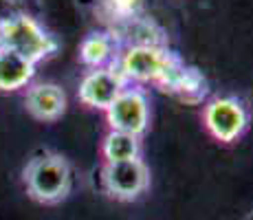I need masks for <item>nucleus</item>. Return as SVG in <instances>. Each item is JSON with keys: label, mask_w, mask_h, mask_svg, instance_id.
I'll return each instance as SVG.
<instances>
[{"label": "nucleus", "mask_w": 253, "mask_h": 220, "mask_svg": "<svg viewBox=\"0 0 253 220\" xmlns=\"http://www.w3.org/2000/svg\"><path fill=\"white\" fill-rule=\"evenodd\" d=\"M119 57L117 38L110 33H90L80 46V60L90 68H108Z\"/></svg>", "instance_id": "11"}, {"label": "nucleus", "mask_w": 253, "mask_h": 220, "mask_svg": "<svg viewBox=\"0 0 253 220\" xmlns=\"http://www.w3.org/2000/svg\"><path fill=\"white\" fill-rule=\"evenodd\" d=\"M108 4L119 18H130L137 9L139 0H108Z\"/></svg>", "instance_id": "13"}, {"label": "nucleus", "mask_w": 253, "mask_h": 220, "mask_svg": "<svg viewBox=\"0 0 253 220\" xmlns=\"http://www.w3.org/2000/svg\"><path fill=\"white\" fill-rule=\"evenodd\" d=\"M128 86L124 82V77L119 75V71L113 66L108 68H92L88 71L80 82L77 88V97L84 106L88 108H97V110H108V106L117 99L124 88Z\"/></svg>", "instance_id": "7"}, {"label": "nucleus", "mask_w": 253, "mask_h": 220, "mask_svg": "<svg viewBox=\"0 0 253 220\" xmlns=\"http://www.w3.org/2000/svg\"><path fill=\"white\" fill-rule=\"evenodd\" d=\"M0 46L18 53L24 60L40 64L57 53L60 42L51 31L29 13H16L0 20Z\"/></svg>", "instance_id": "2"}, {"label": "nucleus", "mask_w": 253, "mask_h": 220, "mask_svg": "<svg viewBox=\"0 0 253 220\" xmlns=\"http://www.w3.org/2000/svg\"><path fill=\"white\" fill-rule=\"evenodd\" d=\"M69 99L66 92L57 84L51 82H38V84H29L24 92V108L40 121H55L66 112Z\"/></svg>", "instance_id": "9"}, {"label": "nucleus", "mask_w": 253, "mask_h": 220, "mask_svg": "<svg viewBox=\"0 0 253 220\" xmlns=\"http://www.w3.org/2000/svg\"><path fill=\"white\" fill-rule=\"evenodd\" d=\"M101 185L106 194L117 200H137L150 187V170L143 159L121 161V163H104Z\"/></svg>", "instance_id": "6"}, {"label": "nucleus", "mask_w": 253, "mask_h": 220, "mask_svg": "<svg viewBox=\"0 0 253 220\" xmlns=\"http://www.w3.org/2000/svg\"><path fill=\"white\" fill-rule=\"evenodd\" d=\"M27 194L42 205H55L69 196L73 187L71 163L57 152H38L22 170Z\"/></svg>", "instance_id": "1"}, {"label": "nucleus", "mask_w": 253, "mask_h": 220, "mask_svg": "<svg viewBox=\"0 0 253 220\" xmlns=\"http://www.w3.org/2000/svg\"><path fill=\"white\" fill-rule=\"evenodd\" d=\"M36 77V64L18 53L0 46V90L13 92L27 88Z\"/></svg>", "instance_id": "10"}, {"label": "nucleus", "mask_w": 253, "mask_h": 220, "mask_svg": "<svg viewBox=\"0 0 253 220\" xmlns=\"http://www.w3.org/2000/svg\"><path fill=\"white\" fill-rule=\"evenodd\" d=\"M174 57L176 53L161 44H130L124 53H119L115 68L128 86L145 84V82L159 84Z\"/></svg>", "instance_id": "3"}, {"label": "nucleus", "mask_w": 253, "mask_h": 220, "mask_svg": "<svg viewBox=\"0 0 253 220\" xmlns=\"http://www.w3.org/2000/svg\"><path fill=\"white\" fill-rule=\"evenodd\" d=\"M106 121H108L110 130L128 132V134L141 139L150 128V99L143 88L126 86L108 106Z\"/></svg>", "instance_id": "5"}, {"label": "nucleus", "mask_w": 253, "mask_h": 220, "mask_svg": "<svg viewBox=\"0 0 253 220\" xmlns=\"http://www.w3.org/2000/svg\"><path fill=\"white\" fill-rule=\"evenodd\" d=\"M207 132L220 143H233L249 128V110L238 97H213L203 110Z\"/></svg>", "instance_id": "4"}, {"label": "nucleus", "mask_w": 253, "mask_h": 220, "mask_svg": "<svg viewBox=\"0 0 253 220\" xmlns=\"http://www.w3.org/2000/svg\"><path fill=\"white\" fill-rule=\"evenodd\" d=\"M157 86L165 92L176 95L178 99L187 101V104H198L209 92V84L203 77V73H198L194 66H185L178 55L172 60V64L168 66V71L159 80Z\"/></svg>", "instance_id": "8"}, {"label": "nucleus", "mask_w": 253, "mask_h": 220, "mask_svg": "<svg viewBox=\"0 0 253 220\" xmlns=\"http://www.w3.org/2000/svg\"><path fill=\"white\" fill-rule=\"evenodd\" d=\"M101 154L106 163H121V161L141 159V139L128 132L110 130L101 141Z\"/></svg>", "instance_id": "12"}]
</instances>
